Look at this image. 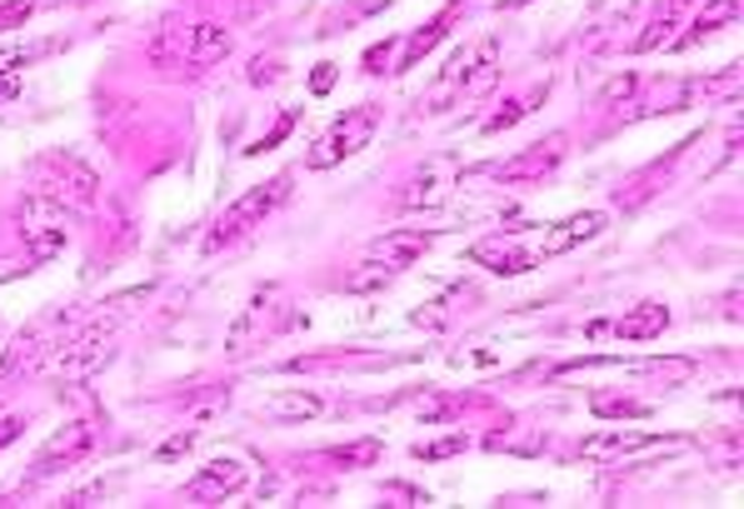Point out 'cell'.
<instances>
[{
    "label": "cell",
    "mask_w": 744,
    "mask_h": 509,
    "mask_svg": "<svg viewBox=\"0 0 744 509\" xmlns=\"http://www.w3.org/2000/svg\"><path fill=\"white\" fill-rule=\"evenodd\" d=\"M291 200V175H275V180H265V185H255V190H245L241 200H235L231 210H225L221 220H215V230L205 235V250H221V245H231V240H241L245 230H255V225H265V220L275 215V210Z\"/></svg>",
    "instance_id": "obj_1"
},
{
    "label": "cell",
    "mask_w": 744,
    "mask_h": 509,
    "mask_svg": "<svg viewBox=\"0 0 744 509\" xmlns=\"http://www.w3.org/2000/svg\"><path fill=\"white\" fill-rule=\"evenodd\" d=\"M375 130H380V105L345 110V115L335 120L325 135H315V145L305 150V170H330V165H340V160L360 155V150L375 140Z\"/></svg>",
    "instance_id": "obj_2"
},
{
    "label": "cell",
    "mask_w": 744,
    "mask_h": 509,
    "mask_svg": "<svg viewBox=\"0 0 744 509\" xmlns=\"http://www.w3.org/2000/svg\"><path fill=\"white\" fill-rule=\"evenodd\" d=\"M21 235H26V245H31L35 265L55 259L65 245H71V205H61V200L45 195V190L26 195V205H21Z\"/></svg>",
    "instance_id": "obj_3"
},
{
    "label": "cell",
    "mask_w": 744,
    "mask_h": 509,
    "mask_svg": "<svg viewBox=\"0 0 744 509\" xmlns=\"http://www.w3.org/2000/svg\"><path fill=\"white\" fill-rule=\"evenodd\" d=\"M41 190L55 195L61 205L85 210V205H95V195H101V175L75 155H45L41 160Z\"/></svg>",
    "instance_id": "obj_4"
},
{
    "label": "cell",
    "mask_w": 744,
    "mask_h": 509,
    "mask_svg": "<svg viewBox=\"0 0 744 509\" xmlns=\"http://www.w3.org/2000/svg\"><path fill=\"white\" fill-rule=\"evenodd\" d=\"M105 359H111V319H95L91 329H81V335L61 339V345L51 349V369H61L65 379L95 375Z\"/></svg>",
    "instance_id": "obj_5"
},
{
    "label": "cell",
    "mask_w": 744,
    "mask_h": 509,
    "mask_svg": "<svg viewBox=\"0 0 744 509\" xmlns=\"http://www.w3.org/2000/svg\"><path fill=\"white\" fill-rule=\"evenodd\" d=\"M65 325V309H55V315L35 319L31 329H21V335L6 345V359H0V379H11V375H26V369H35L41 359H51V349L61 345L55 339V329Z\"/></svg>",
    "instance_id": "obj_6"
},
{
    "label": "cell",
    "mask_w": 744,
    "mask_h": 509,
    "mask_svg": "<svg viewBox=\"0 0 744 509\" xmlns=\"http://www.w3.org/2000/svg\"><path fill=\"white\" fill-rule=\"evenodd\" d=\"M564 150H570V140H564V130H554V135H544L540 145H530V150H520V155L490 165V175L500 180V185H530V180H544L554 165H560Z\"/></svg>",
    "instance_id": "obj_7"
},
{
    "label": "cell",
    "mask_w": 744,
    "mask_h": 509,
    "mask_svg": "<svg viewBox=\"0 0 744 509\" xmlns=\"http://www.w3.org/2000/svg\"><path fill=\"white\" fill-rule=\"evenodd\" d=\"M91 445H95V429L85 425V419H71V425H61V429H55V435L41 445V455H35L31 479H51V475H61V469H71L75 459L91 455Z\"/></svg>",
    "instance_id": "obj_8"
},
{
    "label": "cell",
    "mask_w": 744,
    "mask_h": 509,
    "mask_svg": "<svg viewBox=\"0 0 744 509\" xmlns=\"http://www.w3.org/2000/svg\"><path fill=\"white\" fill-rule=\"evenodd\" d=\"M604 225H610V220H604V210H580V215H564V220H554V225H544V235L530 245V255L534 259H554V255H564V250L594 240Z\"/></svg>",
    "instance_id": "obj_9"
},
{
    "label": "cell",
    "mask_w": 744,
    "mask_h": 509,
    "mask_svg": "<svg viewBox=\"0 0 744 509\" xmlns=\"http://www.w3.org/2000/svg\"><path fill=\"white\" fill-rule=\"evenodd\" d=\"M245 479H251V469L241 465V459H231V455H221V459H211V465L201 469V475L185 485V499H195V505H211V499H231V495H241L245 489Z\"/></svg>",
    "instance_id": "obj_10"
},
{
    "label": "cell",
    "mask_w": 744,
    "mask_h": 509,
    "mask_svg": "<svg viewBox=\"0 0 744 509\" xmlns=\"http://www.w3.org/2000/svg\"><path fill=\"white\" fill-rule=\"evenodd\" d=\"M470 265H485L495 275H524L534 269L540 259L530 255V245H520V235H490L480 245H470Z\"/></svg>",
    "instance_id": "obj_11"
},
{
    "label": "cell",
    "mask_w": 744,
    "mask_h": 509,
    "mask_svg": "<svg viewBox=\"0 0 744 509\" xmlns=\"http://www.w3.org/2000/svg\"><path fill=\"white\" fill-rule=\"evenodd\" d=\"M450 185H455V160L450 155H440V160H430L425 170H415V180L400 190V205L405 210H430V205H440L445 195H450Z\"/></svg>",
    "instance_id": "obj_12"
},
{
    "label": "cell",
    "mask_w": 744,
    "mask_h": 509,
    "mask_svg": "<svg viewBox=\"0 0 744 509\" xmlns=\"http://www.w3.org/2000/svg\"><path fill=\"white\" fill-rule=\"evenodd\" d=\"M425 250H430V230H390V235L370 240V259H380V265H390V269L415 265Z\"/></svg>",
    "instance_id": "obj_13"
},
{
    "label": "cell",
    "mask_w": 744,
    "mask_h": 509,
    "mask_svg": "<svg viewBox=\"0 0 744 509\" xmlns=\"http://www.w3.org/2000/svg\"><path fill=\"white\" fill-rule=\"evenodd\" d=\"M455 16H460V0H450V6H445L440 16L430 20V26H420V30H415V35L405 40V50H400V65H390V70H415V65H425V55H430V50L440 45L445 35H450Z\"/></svg>",
    "instance_id": "obj_14"
},
{
    "label": "cell",
    "mask_w": 744,
    "mask_h": 509,
    "mask_svg": "<svg viewBox=\"0 0 744 509\" xmlns=\"http://www.w3.org/2000/svg\"><path fill=\"white\" fill-rule=\"evenodd\" d=\"M614 335L630 339V345H644V339H660L664 329H670V309L660 305V299H644V305H634L624 319H614Z\"/></svg>",
    "instance_id": "obj_15"
},
{
    "label": "cell",
    "mask_w": 744,
    "mask_h": 509,
    "mask_svg": "<svg viewBox=\"0 0 744 509\" xmlns=\"http://www.w3.org/2000/svg\"><path fill=\"white\" fill-rule=\"evenodd\" d=\"M670 439L660 435H590L580 445L584 459H630V455H650V449H664Z\"/></svg>",
    "instance_id": "obj_16"
},
{
    "label": "cell",
    "mask_w": 744,
    "mask_h": 509,
    "mask_svg": "<svg viewBox=\"0 0 744 509\" xmlns=\"http://www.w3.org/2000/svg\"><path fill=\"white\" fill-rule=\"evenodd\" d=\"M275 295H281V289L275 285H265V289H255L251 295V305H245V315L235 319V329H231V355H245V349H251V339L261 335L265 329V319H271V309H275Z\"/></svg>",
    "instance_id": "obj_17"
},
{
    "label": "cell",
    "mask_w": 744,
    "mask_h": 509,
    "mask_svg": "<svg viewBox=\"0 0 744 509\" xmlns=\"http://www.w3.org/2000/svg\"><path fill=\"white\" fill-rule=\"evenodd\" d=\"M734 16H740V0H710V6H704L700 16L690 20V30H684V35H674L670 45H674V50H690V45H700V40L720 35L724 26H734Z\"/></svg>",
    "instance_id": "obj_18"
},
{
    "label": "cell",
    "mask_w": 744,
    "mask_h": 509,
    "mask_svg": "<svg viewBox=\"0 0 744 509\" xmlns=\"http://www.w3.org/2000/svg\"><path fill=\"white\" fill-rule=\"evenodd\" d=\"M500 75V40H480L465 60V80H460V95H485Z\"/></svg>",
    "instance_id": "obj_19"
},
{
    "label": "cell",
    "mask_w": 744,
    "mask_h": 509,
    "mask_svg": "<svg viewBox=\"0 0 744 509\" xmlns=\"http://www.w3.org/2000/svg\"><path fill=\"white\" fill-rule=\"evenodd\" d=\"M221 55H231V30L225 26H191V50H185V65H215Z\"/></svg>",
    "instance_id": "obj_20"
},
{
    "label": "cell",
    "mask_w": 744,
    "mask_h": 509,
    "mask_svg": "<svg viewBox=\"0 0 744 509\" xmlns=\"http://www.w3.org/2000/svg\"><path fill=\"white\" fill-rule=\"evenodd\" d=\"M544 95H550V85H530V90H524L520 100H510V105H505V110H495V115L485 120V135H500V130L520 125L524 115H534V105H540Z\"/></svg>",
    "instance_id": "obj_21"
},
{
    "label": "cell",
    "mask_w": 744,
    "mask_h": 509,
    "mask_svg": "<svg viewBox=\"0 0 744 509\" xmlns=\"http://www.w3.org/2000/svg\"><path fill=\"white\" fill-rule=\"evenodd\" d=\"M320 409H325L320 395H305V389H291V395L265 399V415H271V419H315Z\"/></svg>",
    "instance_id": "obj_22"
},
{
    "label": "cell",
    "mask_w": 744,
    "mask_h": 509,
    "mask_svg": "<svg viewBox=\"0 0 744 509\" xmlns=\"http://www.w3.org/2000/svg\"><path fill=\"white\" fill-rule=\"evenodd\" d=\"M590 409H594V419H644L650 415V405H640V399H620V395H594Z\"/></svg>",
    "instance_id": "obj_23"
},
{
    "label": "cell",
    "mask_w": 744,
    "mask_h": 509,
    "mask_svg": "<svg viewBox=\"0 0 744 509\" xmlns=\"http://www.w3.org/2000/svg\"><path fill=\"white\" fill-rule=\"evenodd\" d=\"M390 275H395L390 265H380V259H365L355 275H345V289H350V295H370V289H385V285H390Z\"/></svg>",
    "instance_id": "obj_24"
},
{
    "label": "cell",
    "mask_w": 744,
    "mask_h": 509,
    "mask_svg": "<svg viewBox=\"0 0 744 509\" xmlns=\"http://www.w3.org/2000/svg\"><path fill=\"white\" fill-rule=\"evenodd\" d=\"M330 459H335L340 469L375 465V459H380V439H355V445H340V449H330Z\"/></svg>",
    "instance_id": "obj_25"
},
{
    "label": "cell",
    "mask_w": 744,
    "mask_h": 509,
    "mask_svg": "<svg viewBox=\"0 0 744 509\" xmlns=\"http://www.w3.org/2000/svg\"><path fill=\"white\" fill-rule=\"evenodd\" d=\"M674 26H680V20H674V6H664V16L654 20V26L644 30L640 40H634V50H640V55H644V50H660V45H670V40H674Z\"/></svg>",
    "instance_id": "obj_26"
},
{
    "label": "cell",
    "mask_w": 744,
    "mask_h": 509,
    "mask_svg": "<svg viewBox=\"0 0 744 509\" xmlns=\"http://www.w3.org/2000/svg\"><path fill=\"white\" fill-rule=\"evenodd\" d=\"M195 435H201V429H181V435H171L161 449H155V465H171V459H185V455L195 449Z\"/></svg>",
    "instance_id": "obj_27"
},
{
    "label": "cell",
    "mask_w": 744,
    "mask_h": 509,
    "mask_svg": "<svg viewBox=\"0 0 744 509\" xmlns=\"http://www.w3.org/2000/svg\"><path fill=\"white\" fill-rule=\"evenodd\" d=\"M291 130H295V110H285V115H281V120H275V125H271V130H265V135H261V140H255V145H251V150H245V155H265V150H275V145H281V140H285V135H291Z\"/></svg>",
    "instance_id": "obj_28"
},
{
    "label": "cell",
    "mask_w": 744,
    "mask_h": 509,
    "mask_svg": "<svg viewBox=\"0 0 744 509\" xmlns=\"http://www.w3.org/2000/svg\"><path fill=\"white\" fill-rule=\"evenodd\" d=\"M35 16V0H0V35L16 26H26V20Z\"/></svg>",
    "instance_id": "obj_29"
},
{
    "label": "cell",
    "mask_w": 744,
    "mask_h": 509,
    "mask_svg": "<svg viewBox=\"0 0 744 509\" xmlns=\"http://www.w3.org/2000/svg\"><path fill=\"white\" fill-rule=\"evenodd\" d=\"M470 439L465 435H450V439H435V445H415V459H450V455H465Z\"/></svg>",
    "instance_id": "obj_30"
},
{
    "label": "cell",
    "mask_w": 744,
    "mask_h": 509,
    "mask_svg": "<svg viewBox=\"0 0 744 509\" xmlns=\"http://www.w3.org/2000/svg\"><path fill=\"white\" fill-rule=\"evenodd\" d=\"M335 80H340V65H335V60H320V65L310 70V95L325 100L335 90Z\"/></svg>",
    "instance_id": "obj_31"
},
{
    "label": "cell",
    "mask_w": 744,
    "mask_h": 509,
    "mask_svg": "<svg viewBox=\"0 0 744 509\" xmlns=\"http://www.w3.org/2000/svg\"><path fill=\"white\" fill-rule=\"evenodd\" d=\"M634 85H640V80H634L630 70H624V75H614L610 85L600 90V105H614V100H630V95H634Z\"/></svg>",
    "instance_id": "obj_32"
},
{
    "label": "cell",
    "mask_w": 744,
    "mask_h": 509,
    "mask_svg": "<svg viewBox=\"0 0 744 509\" xmlns=\"http://www.w3.org/2000/svg\"><path fill=\"white\" fill-rule=\"evenodd\" d=\"M21 75H26L21 65H6V70H0V100H16V95H21Z\"/></svg>",
    "instance_id": "obj_33"
},
{
    "label": "cell",
    "mask_w": 744,
    "mask_h": 509,
    "mask_svg": "<svg viewBox=\"0 0 744 509\" xmlns=\"http://www.w3.org/2000/svg\"><path fill=\"white\" fill-rule=\"evenodd\" d=\"M390 55H395V40H385V45H370V50H365V70H370V75H380Z\"/></svg>",
    "instance_id": "obj_34"
},
{
    "label": "cell",
    "mask_w": 744,
    "mask_h": 509,
    "mask_svg": "<svg viewBox=\"0 0 744 509\" xmlns=\"http://www.w3.org/2000/svg\"><path fill=\"white\" fill-rule=\"evenodd\" d=\"M35 269V259L26 255V259H0V279H21V275H31Z\"/></svg>",
    "instance_id": "obj_35"
},
{
    "label": "cell",
    "mask_w": 744,
    "mask_h": 509,
    "mask_svg": "<svg viewBox=\"0 0 744 509\" xmlns=\"http://www.w3.org/2000/svg\"><path fill=\"white\" fill-rule=\"evenodd\" d=\"M21 435V419H11V415H0V449L11 445V439Z\"/></svg>",
    "instance_id": "obj_36"
},
{
    "label": "cell",
    "mask_w": 744,
    "mask_h": 509,
    "mask_svg": "<svg viewBox=\"0 0 744 509\" xmlns=\"http://www.w3.org/2000/svg\"><path fill=\"white\" fill-rule=\"evenodd\" d=\"M380 6H385V0H375V10H380Z\"/></svg>",
    "instance_id": "obj_37"
},
{
    "label": "cell",
    "mask_w": 744,
    "mask_h": 509,
    "mask_svg": "<svg viewBox=\"0 0 744 509\" xmlns=\"http://www.w3.org/2000/svg\"><path fill=\"white\" fill-rule=\"evenodd\" d=\"M0 415H6V409H0Z\"/></svg>",
    "instance_id": "obj_38"
}]
</instances>
